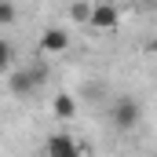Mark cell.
I'll use <instances>...</instances> for the list:
<instances>
[{
	"instance_id": "2",
	"label": "cell",
	"mask_w": 157,
	"mask_h": 157,
	"mask_svg": "<svg viewBox=\"0 0 157 157\" xmlns=\"http://www.w3.org/2000/svg\"><path fill=\"white\" fill-rule=\"evenodd\" d=\"M110 121H113V128L117 132H132L135 124H139V102L135 99H117L113 102V110H110Z\"/></svg>"
},
{
	"instance_id": "7",
	"label": "cell",
	"mask_w": 157,
	"mask_h": 157,
	"mask_svg": "<svg viewBox=\"0 0 157 157\" xmlns=\"http://www.w3.org/2000/svg\"><path fill=\"white\" fill-rule=\"evenodd\" d=\"M91 11H95V4H84V0H77V4L70 7V18H77V22H91Z\"/></svg>"
},
{
	"instance_id": "1",
	"label": "cell",
	"mask_w": 157,
	"mask_h": 157,
	"mask_svg": "<svg viewBox=\"0 0 157 157\" xmlns=\"http://www.w3.org/2000/svg\"><path fill=\"white\" fill-rule=\"evenodd\" d=\"M44 80H48V66H33V70H11V73H7V84H11V91H15V95L37 91Z\"/></svg>"
},
{
	"instance_id": "6",
	"label": "cell",
	"mask_w": 157,
	"mask_h": 157,
	"mask_svg": "<svg viewBox=\"0 0 157 157\" xmlns=\"http://www.w3.org/2000/svg\"><path fill=\"white\" fill-rule=\"evenodd\" d=\"M51 113L59 121H70L73 113H77V102H73V95H59L55 102H51Z\"/></svg>"
},
{
	"instance_id": "3",
	"label": "cell",
	"mask_w": 157,
	"mask_h": 157,
	"mask_svg": "<svg viewBox=\"0 0 157 157\" xmlns=\"http://www.w3.org/2000/svg\"><path fill=\"white\" fill-rule=\"evenodd\" d=\"M48 157H80V143L70 135V132H59V135H51L48 139Z\"/></svg>"
},
{
	"instance_id": "8",
	"label": "cell",
	"mask_w": 157,
	"mask_h": 157,
	"mask_svg": "<svg viewBox=\"0 0 157 157\" xmlns=\"http://www.w3.org/2000/svg\"><path fill=\"white\" fill-rule=\"evenodd\" d=\"M0 22H4V26L15 22V4H11V0H0Z\"/></svg>"
},
{
	"instance_id": "9",
	"label": "cell",
	"mask_w": 157,
	"mask_h": 157,
	"mask_svg": "<svg viewBox=\"0 0 157 157\" xmlns=\"http://www.w3.org/2000/svg\"><path fill=\"white\" fill-rule=\"evenodd\" d=\"M146 51H150V55H157V37L150 40V44H146Z\"/></svg>"
},
{
	"instance_id": "4",
	"label": "cell",
	"mask_w": 157,
	"mask_h": 157,
	"mask_svg": "<svg viewBox=\"0 0 157 157\" xmlns=\"http://www.w3.org/2000/svg\"><path fill=\"white\" fill-rule=\"evenodd\" d=\"M117 22H121V11H117V4H95V11H91V29H117Z\"/></svg>"
},
{
	"instance_id": "5",
	"label": "cell",
	"mask_w": 157,
	"mask_h": 157,
	"mask_svg": "<svg viewBox=\"0 0 157 157\" xmlns=\"http://www.w3.org/2000/svg\"><path fill=\"white\" fill-rule=\"evenodd\" d=\"M66 48H70L66 29H59V26H48V29L40 33V51H44V55H59V51H66Z\"/></svg>"
}]
</instances>
